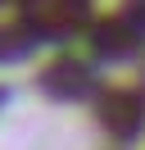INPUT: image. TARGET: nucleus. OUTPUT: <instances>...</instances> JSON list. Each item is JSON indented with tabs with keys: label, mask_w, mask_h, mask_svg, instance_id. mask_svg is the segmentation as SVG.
Returning <instances> with one entry per match:
<instances>
[{
	"label": "nucleus",
	"mask_w": 145,
	"mask_h": 150,
	"mask_svg": "<svg viewBox=\"0 0 145 150\" xmlns=\"http://www.w3.org/2000/svg\"><path fill=\"white\" fill-rule=\"evenodd\" d=\"M91 41H95L100 55H132V50L145 41V5L141 0H127L118 14H109V18L95 23Z\"/></svg>",
	"instance_id": "obj_2"
},
{
	"label": "nucleus",
	"mask_w": 145,
	"mask_h": 150,
	"mask_svg": "<svg viewBox=\"0 0 145 150\" xmlns=\"http://www.w3.org/2000/svg\"><path fill=\"white\" fill-rule=\"evenodd\" d=\"M41 86L59 100H77V96L95 91V73H91L86 59H72V55H59L41 68Z\"/></svg>",
	"instance_id": "obj_4"
},
{
	"label": "nucleus",
	"mask_w": 145,
	"mask_h": 150,
	"mask_svg": "<svg viewBox=\"0 0 145 150\" xmlns=\"http://www.w3.org/2000/svg\"><path fill=\"white\" fill-rule=\"evenodd\" d=\"M0 5H14V0H0Z\"/></svg>",
	"instance_id": "obj_6"
},
{
	"label": "nucleus",
	"mask_w": 145,
	"mask_h": 150,
	"mask_svg": "<svg viewBox=\"0 0 145 150\" xmlns=\"http://www.w3.org/2000/svg\"><path fill=\"white\" fill-rule=\"evenodd\" d=\"M32 32L23 28V23H0V64L5 59H18V55H27L32 50Z\"/></svg>",
	"instance_id": "obj_5"
},
{
	"label": "nucleus",
	"mask_w": 145,
	"mask_h": 150,
	"mask_svg": "<svg viewBox=\"0 0 145 150\" xmlns=\"http://www.w3.org/2000/svg\"><path fill=\"white\" fill-rule=\"evenodd\" d=\"M0 100H5V96H0Z\"/></svg>",
	"instance_id": "obj_7"
},
{
	"label": "nucleus",
	"mask_w": 145,
	"mask_h": 150,
	"mask_svg": "<svg viewBox=\"0 0 145 150\" xmlns=\"http://www.w3.org/2000/svg\"><path fill=\"white\" fill-rule=\"evenodd\" d=\"M18 5H23V28L32 37H72L91 18L86 0H18Z\"/></svg>",
	"instance_id": "obj_1"
},
{
	"label": "nucleus",
	"mask_w": 145,
	"mask_h": 150,
	"mask_svg": "<svg viewBox=\"0 0 145 150\" xmlns=\"http://www.w3.org/2000/svg\"><path fill=\"white\" fill-rule=\"evenodd\" d=\"M95 114H100V127H104L109 137L127 141V137H136V132H141V123H145V96H141V91H127V86L100 91Z\"/></svg>",
	"instance_id": "obj_3"
}]
</instances>
